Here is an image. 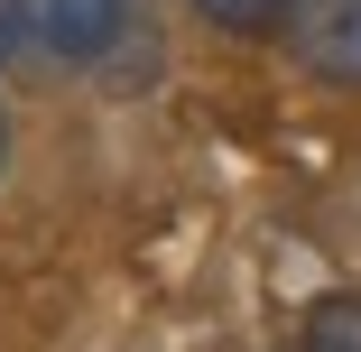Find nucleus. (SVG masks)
Wrapping results in <instances>:
<instances>
[{
    "label": "nucleus",
    "instance_id": "1",
    "mask_svg": "<svg viewBox=\"0 0 361 352\" xmlns=\"http://www.w3.org/2000/svg\"><path fill=\"white\" fill-rule=\"evenodd\" d=\"M278 47L297 56L315 84H343V93H361V0H287Z\"/></svg>",
    "mask_w": 361,
    "mask_h": 352
},
{
    "label": "nucleus",
    "instance_id": "2",
    "mask_svg": "<svg viewBox=\"0 0 361 352\" xmlns=\"http://www.w3.org/2000/svg\"><path fill=\"white\" fill-rule=\"evenodd\" d=\"M130 19V0H28V47H47L56 65H93Z\"/></svg>",
    "mask_w": 361,
    "mask_h": 352
},
{
    "label": "nucleus",
    "instance_id": "3",
    "mask_svg": "<svg viewBox=\"0 0 361 352\" xmlns=\"http://www.w3.org/2000/svg\"><path fill=\"white\" fill-rule=\"evenodd\" d=\"M297 352H361V288L315 297V306H306V324H297Z\"/></svg>",
    "mask_w": 361,
    "mask_h": 352
},
{
    "label": "nucleus",
    "instance_id": "4",
    "mask_svg": "<svg viewBox=\"0 0 361 352\" xmlns=\"http://www.w3.org/2000/svg\"><path fill=\"white\" fill-rule=\"evenodd\" d=\"M195 10H204L213 28H232V37H259V28L287 19V0H195Z\"/></svg>",
    "mask_w": 361,
    "mask_h": 352
},
{
    "label": "nucleus",
    "instance_id": "5",
    "mask_svg": "<svg viewBox=\"0 0 361 352\" xmlns=\"http://www.w3.org/2000/svg\"><path fill=\"white\" fill-rule=\"evenodd\" d=\"M28 47V0H0V65Z\"/></svg>",
    "mask_w": 361,
    "mask_h": 352
},
{
    "label": "nucleus",
    "instance_id": "6",
    "mask_svg": "<svg viewBox=\"0 0 361 352\" xmlns=\"http://www.w3.org/2000/svg\"><path fill=\"white\" fill-rule=\"evenodd\" d=\"M0 167H10V102H0Z\"/></svg>",
    "mask_w": 361,
    "mask_h": 352
}]
</instances>
